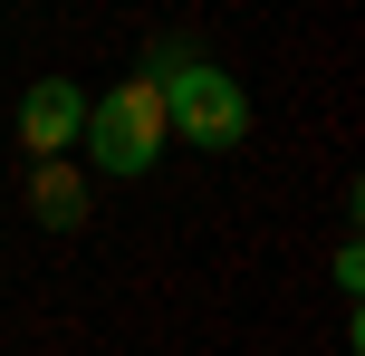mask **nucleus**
Wrapping results in <instances>:
<instances>
[{"mask_svg": "<svg viewBox=\"0 0 365 356\" xmlns=\"http://www.w3.org/2000/svg\"><path fill=\"white\" fill-rule=\"evenodd\" d=\"M164 145H173V126H164V87H154V77H125V87H106L87 106V164L115 173V183L154 173Z\"/></svg>", "mask_w": 365, "mask_h": 356, "instance_id": "f257e3e1", "label": "nucleus"}, {"mask_svg": "<svg viewBox=\"0 0 365 356\" xmlns=\"http://www.w3.org/2000/svg\"><path fill=\"white\" fill-rule=\"evenodd\" d=\"M77 135H87V96H77V77H38V87L19 96V145H29L38 164H68Z\"/></svg>", "mask_w": 365, "mask_h": 356, "instance_id": "7ed1b4c3", "label": "nucleus"}, {"mask_svg": "<svg viewBox=\"0 0 365 356\" xmlns=\"http://www.w3.org/2000/svg\"><path fill=\"white\" fill-rule=\"evenodd\" d=\"M29 212L48 231H77L87 222V183H77V164H38V183H29Z\"/></svg>", "mask_w": 365, "mask_h": 356, "instance_id": "20e7f679", "label": "nucleus"}, {"mask_svg": "<svg viewBox=\"0 0 365 356\" xmlns=\"http://www.w3.org/2000/svg\"><path fill=\"white\" fill-rule=\"evenodd\" d=\"M154 87H164V126L182 145H240V135H250V96H240V77L212 68V58H182Z\"/></svg>", "mask_w": 365, "mask_h": 356, "instance_id": "f03ea898", "label": "nucleus"}]
</instances>
